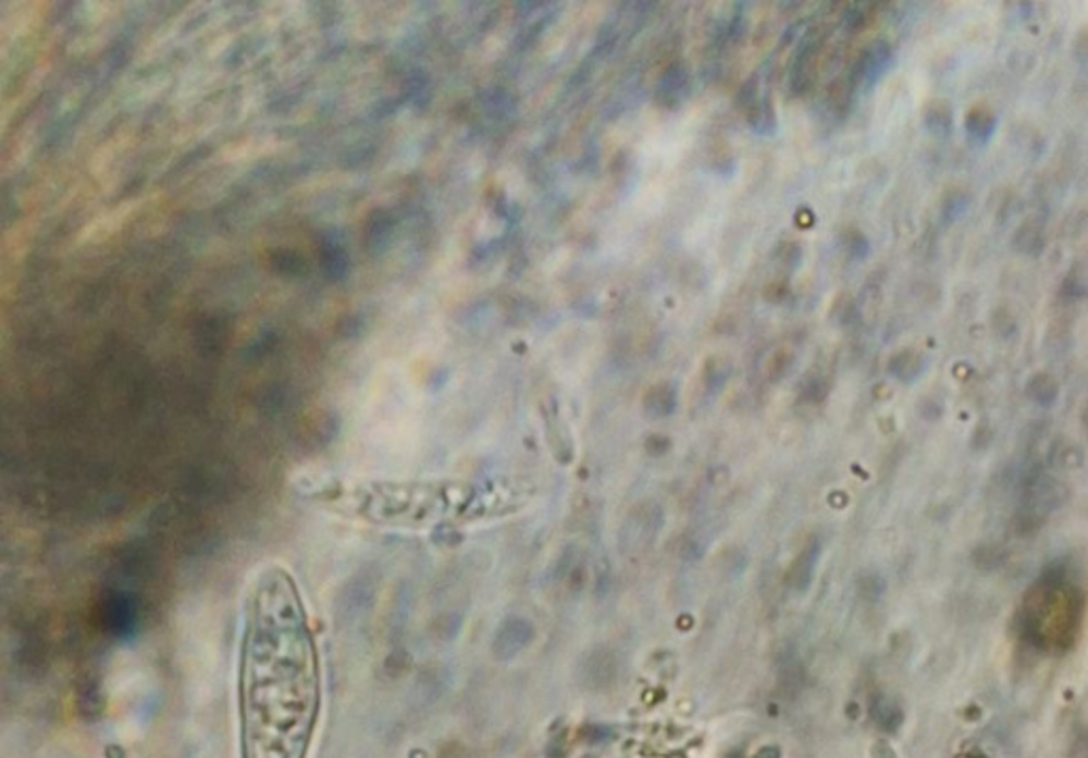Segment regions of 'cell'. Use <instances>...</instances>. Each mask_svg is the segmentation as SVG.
Masks as SVG:
<instances>
[{
    "instance_id": "6da1fadb",
    "label": "cell",
    "mask_w": 1088,
    "mask_h": 758,
    "mask_svg": "<svg viewBox=\"0 0 1088 758\" xmlns=\"http://www.w3.org/2000/svg\"><path fill=\"white\" fill-rule=\"evenodd\" d=\"M322 712V660L294 576L270 565L243 614L238 714L243 758H306Z\"/></svg>"
},
{
    "instance_id": "7a4b0ae2",
    "label": "cell",
    "mask_w": 1088,
    "mask_h": 758,
    "mask_svg": "<svg viewBox=\"0 0 1088 758\" xmlns=\"http://www.w3.org/2000/svg\"><path fill=\"white\" fill-rule=\"evenodd\" d=\"M334 512L383 528L449 525L487 514L492 497L472 485L442 483H368L330 487L322 497Z\"/></svg>"
},
{
    "instance_id": "3957f363",
    "label": "cell",
    "mask_w": 1088,
    "mask_h": 758,
    "mask_svg": "<svg viewBox=\"0 0 1088 758\" xmlns=\"http://www.w3.org/2000/svg\"><path fill=\"white\" fill-rule=\"evenodd\" d=\"M1024 614L1027 626L1040 642H1063L1072 635L1076 625L1074 593L1056 585L1037 587L1027 599Z\"/></svg>"
},
{
    "instance_id": "277c9868",
    "label": "cell",
    "mask_w": 1088,
    "mask_h": 758,
    "mask_svg": "<svg viewBox=\"0 0 1088 758\" xmlns=\"http://www.w3.org/2000/svg\"><path fill=\"white\" fill-rule=\"evenodd\" d=\"M661 525H663V521H661V512L658 508L636 510V514L627 519L624 531H621L624 551L629 555L647 551L658 540Z\"/></svg>"
},
{
    "instance_id": "5b68a950",
    "label": "cell",
    "mask_w": 1088,
    "mask_h": 758,
    "mask_svg": "<svg viewBox=\"0 0 1088 758\" xmlns=\"http://www.w3.org/2000/svg\"><path fill=\"white\" fill-rule=\"evenodd\" d=\"M819 557H821V542L815 538L801 548V553L795 557L792 567H789L787 582L795 593H804L810 587Z\"/></svg>"
},
{
    "instance_id": "8992f818",
    "label": "cell",
    "mask_w": 1088,
    "mask_h": 758,
    "mask_svg": "<svg viewBox=\"0 0 1088 758\" xmlns=\"http://www.w3.org/2000/svg\"><path fill=\"white\" fill-rule=\"evenodd\" d=\"M534 637V626L529 621H524V619H511L506 621V625L500 629V635H497V655L500 657H515L517 653H521L526 646H529Z\"/></svg>"
},
{
    "instance_id": "52a82bcc",
    "label": "cell",
    "mask_w": 1088,
    "mask_h": 758,
    "mask_svg": "<svg viewBox=\"0 0 1088 758\" xmlns=\"http://www.w3.org/2000/svg\"><path fill=\"white\" fill-rule=\"evenodd\" d=\"M138 204H141V200H136V202H134V200H128V202H124L122 206L113 208L111 213L100 215V217H97V219H94L88 228H83V230H81V234H79V240H92V238H97V236H102V238H104V236L113 234V231L117 230V228H122V224H124V222L133 215L134 208H136Z\"/></svg>"
},
{
    "instance_id": "ba28073f",
    "label": "cell",
    "mask_w": 1088,
    "mask_h": 758,
    "mask_svg": "<svg viewBox=\"0 0 1088 758\" xmlns=\"http://www.w3.org/2000/svg\"><path fill=\"white\" fill-rule=\"evenodd\" d=\"M874 755H876V758H895V755L890 753V748H887V746H878L874 750Z\"/></svg>"
}]
</instances>
